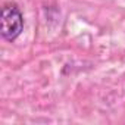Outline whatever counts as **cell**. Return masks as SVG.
<instances>
[{
	"label": "cell",
	"instance_id": "1",
	"mask_svg": "<svg viewBox=\"0 0 125 125\" xmlns=\"http://www.w3.org/2000/svg\"><path fill=\"white\" fill-rule=\"evenodd\" d=\"M24 28V16L15 3H5L2 8V37L13 41Z\"/></svg>",
	"mask_w": 125,
	"mask_h": 125
}]
</instances>
